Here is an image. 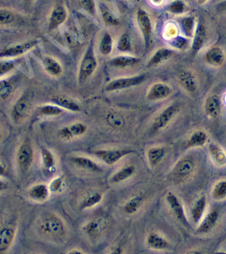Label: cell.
<instances>
[{
  "instance_id": "cell-1",
  "label": "cell",
  "mask_w": 226,
  "mask_h": 254,
  "mask_svg": "<svg viewBox=\"0 0 226 254\" xmlns=\"http://www.w3.org/2000/svg\"><path fill=\"white\" fill-rule=\"evenodd\" d=\"M38 229L42 235L54 240H61L66 234L64 222L56 214L47 213L40 220Z\"/></svg>"
},
{
  "instance_id": "cell-2",
  "label": "cell",
  "mask_w": 226,
  "mask_h": 254,
  "mask_svg": "<svg viewBox=\"0 0 226 254\" xmlns=\"http://www.w3.org/2000/svg\"><path fill=\"white\" fill-rule=\"evenodd\" d=\"M98 66L96 56L95 55L93 43L89 44L79 64L77 73V82L83 84L94 73Z\"/></svg>"
},
{
  "instance_id": "cell-3",
  "label": "cell",
  "mask_w": 226,
  "mask_h": 254,
  "mask_svg": "<svg viewBox=\"0 0 226 254\" xmlns=\"http://www.w3.org/2000/svg\"><path fill=\"white\" fill-rule=\"evenodd\" d=\"M32 111V102L29 94L23 93L14 102L11 109V118L16 125L27 120Z\"/></svg>"
},
{
  "instance_id": "cell-4",
  "label": "cell",
  "mask_w": 226,
  "mask_h": 254,
  "mask_svg": "<svg viewBox=\"0 0 226 254\" xmlns=\"http://www.w3.org/2000/svg\"><path fill=\"white\" fill-rule=\"evenodd\" d=\"M196 167L193 159L189 157L180 159L174 164L170 174L172 182L178 184L189 180L195 172Z\"/></svg>"
},
{
  "instance_id": "cell-5",
  "label": "cell",
  "mask_w": 226,
  "mask_h": 254,
  "mask_svg": "<svg viewBox=\"0 0 226 254\" xmlns=\"http://www.w3.org/2000/svg\"><path fill=\"white\" fill-rule=\"evenodd\" d=\"M34 160V149L29 139H25L16 151L15 162L20 172L25 174L31 168Z\"/></svg>"
},
{
  "instance_id": "cell-6",
  "label": "cell",
  "mask_w": 226,
  "mask_h": 254,
  "mask_svg": "<svg viewBox=\"0 0 226 254\" xmlns=\"http://www.w3.org/2000/svg\"><path fill=\"white\" fill-rule=\"evenodd\" d=\"M37 40H29L7 46L0 50V59H16L27 55L37 45Z\"/></svg>"
},
{
  "instance_id": "cell-7",
  "label": "cell",
  "mask_w": 226,
  "mask_h": 254,
  "mask_svg": "<svg viewBox=\"0 0 226 254\" xmlns=\"http://www.w3.org/2000/svg\"><path fill=\"white\" fill-rule=\"evenodd\" d=\"M178 111L179 108L174 104L169 105L163 109L153 121L150 128L151 133L156 134L168 127L176 116Z\"/></svg>"
},
{
  "instance_id": "cell-8",
  "label": "cell",
  "mask_w": 226,
  "mask_h": 254,
  "mask_svg": "<svg viewBox=\"0 0 226 254\" xmlns=\"http://www.w3.org/2000/svg\"><path fill=\"white\" fill-rule=\"evenodd\" d=\"M146 79V75L142 74L134 75V76L119 77L114 79L105 86V91L108 92L113 91L124 90L131 87L138 86L142 84Z\"/></svg>"
},
{
  "instance_id": "cell-9",
  "label": "cell",
  "mask_w": 226,
  "mask_h": 254,
  "mask_svg": "<svg viewBox=\"0 0 226 254\" xmlns=\"http://www.w3.org/2000/svg\"><path fill=\"white\" fill-rule=\"evenodd\" d=\"M132 152L128 149H99L93 151V154L105 164L113 166Z\"/></svg>"
},
{
  "instance_id": "cell-10",
  "label": "cell",
  "mask_w": 226,
  "mask_h": 254,
  "mask_svg": "<svg viewBox=\"0 0 226 254\" xmlns=\"http://www.w3.org/2000/svg\"><path fill=\"white\" fill-rule=\"evenodd\" d=\"M136 21L144 38L145 47L148 49L152 32V19L146 10L138 8L136 11Z\"/></svg>"
},
{
  "instance_id": "cell-11",
  "label": "cell",
  "mask_w": 226,
  "mask_h": 254,
  "mask_svg": "<svg viewBox=\"0 0 226 254\" xmlns=\"http://www.w3.org/2000/svg\"><path fill=\"white\" fill-rule=\"evenodd\" d=\"M177 79L182 88L189 94L194 95L198 90V81L196 73L190 69L178 71Z\"/></svg>"
},
{
  "instance_id": "cell-12",
  "label": "cell",
  "mask_w": 226,
  "mask_h": 254,
  "mask_svg": "<svg viewBox=\"0 0 226 254\" xmlns=\"http://www.w3.org/2000/svg\"><path fill=\"white\" fill-rule=\"evenodd\" d=\"M166 200L169 208L176 219L180 223L184 224V226H188V222L185 211H184V206L178 196L173 192H169L166 194Z\"/></svg>"
},
{
  "instance_id": "cell-13",
  "label": "cell",
  "mask_w": 226,
  "mask_h": 254,
  "mask_svg": "<svg viewBox=\"0 0 226 254\" xmlns=\"http://www.w3.org/2000/svg\"><path fill=\"white\" fill-rule=\"evenodd\" d=\"M172 89L168 83L156 82L153 83L148 89L146 98L150 101L164 100L172 94Z\"/></svg>"
},
{
  "instance_id": "cell-14",
  "label": "cell",
  "mask_w": 226,
  "mask_h": 254,
  "mask_svg": "<svg viewBox=\"0 0 226 254\" xmlns=\"http://www.w3.org/2000/svg\"><path fill=\"white\" fill-rule=\"evenodd\" d=\"M16 232L15 224H6L0 227V254L5 253L13 245Z\"/></svg>"
},
{
  "instance_id": "cell-15",
  "label": "cell",
  "mask_w": 226,
  "mask_h": 254,
  "mask_svg": "<svg viewBox=\"0 0 226 254\" xmlns=\"http://www.w3.org/2000/svg\"><path fill=\"white\" fill-rule=\"evenodd\" d=\"M206 64L213 67H220L225 64L226 55L225 52L219 46H213L206 51L204 55Z\"/></svg>"
},
{
  "instance_id": "cell-16",
  "label": "cell",
  "mask_w": 226,
  "mask_h": 254,
  "mask_svg": "<svg viewBox=\"0 0 226 254\" xmlns=\"http://www.w3.org/2000/svg\"><path fill=\"white\" fill-rule=\"evenodd\" d=\"M68 13L63 4L57 3L54 6L49 17L48 27L50 31L56 29L66 21Z\"/></svg>"
},
{
  "instance_id": "cell-17",
  "label": "cell",
  "mask_w": 226,
  "mask_h": 254,
  "mask_svg": "<svg viewBox=\"0 0 226 254\" xmlns=\"http://www.w3.org/2000/svg\"><path fill=\"white\" fill-rule=\"evenodd\" d=\"M87 130V125L81 122L73 123L72 124L60 128L58 136L62 140L69 141L76 137L83 136Z\"/></svg>"
},
{
  "instance_id": "cell-18",
  "label": "cell",
  "mask_w": 226,
  "mask_h": 254,
  "mask_svg": "<svg viewBox=\"0 0 226 254\" xmlns=\"http://www.w3.org/2000/svg\"><path fill=\"white\" fill-rule=\"evenodd\" d=\"M107 222L103 218H95L83 226V232L91 240H97L106 229Z\"/></svg>"
},
{
  "instance_id": "cell-19",
  "label": "cell",
  "mask_w": 226,
  "mask_h": 254,
  "mask_svg": "<svg viewBox=\"0 0 226 254\" xmlns=\"http://www.w3.org/2000/svg\"><path fill=\"white\" fill-rule=\"evenodd\" d=\"M204 112L208 118L214 119L220 116L222 111V101L219 95H208L204 105Z\"/></svg>"
},
{
  "instance_id": "cell-20",
  "label": "cell",
  "mask_w": 226,
  "mask_h": 254,
  "mask_svg": "<svg viewBox=\"0 0 226 254\" xmlns=\"http://www.w3.org/2000/svg\"><path fill=\"white\" fill-rule=\"evenodd\" d=\"M207 32L205 24L202 21H198L192 36V51L194 54L198 53L203 48L206 41Z\"/></svg>"
},
{
  "instance_id": "cell-21",
  "label": "cell",
  "mask_w": 226,
  "mask_h": 254,
  "mask_svg": "<svg viewBox=\"0 0 226 254\" xmlns=\"http://www.w3.org/2000/svg\"><path fill=\"white\" fill-rule=\"evenodd\" d=\"M51 190L49 186L45 184L33 185L27 190V195L31 200L37 202L47 201L50 197Z\"/></svg>"
},
{
  "instance_id": "cell-22",
  "label": "cell",
  "mask_w": 226,
  "mask_h": 254,
  "mask_svg": "<svg viewBox=\"0 0 226 254\" xmlns=\"http://www.w3.org/2000/svg\"><path fill=\"white\" fill-rule=\"evenodd\" d=\"M51 103L57 105L64 111L78 113L81 110L80 105L76 101L65 95H54L52 97Z\"/></svg>"
},
{
  "instance_id": "cell-23",
  "label": "cell",
  "mask_w": 226,
  "mask_h": 254,
  "mask_svg": "<svg viewBox=\"0 0 226 254\" xmlns=\"http://www.w3.org/2000/svg\"><path fill=\"white\" fill-rule=\"evenodd\" d=\"M70 162L81 170L90 172H101L102 169L91 158L83 156H73L70 158Z\"/></svg>"
},
{
  "instance_id": "cell-24",
  "label": "cell",
  "mask_w": 226,
  "mask_h": 254,
  "mask_svg": "<svg viewBox=\"0 0 226 254\" xmlns=\"http://www.w3.org/2000/svg\"><path fill=\"white\" fill-rule=\"evenodd\" d=\"M146 244L151 250L162 251L170 248V242L162 234L151 232L147 236Z\"/></svg>"
},
{
  "instance_id": "cell-25",
  "label": "cell",
  "mask_w": 226,
  "mask_h": 254,
  "mask_svg": "<svg viewBox=\"0 0 226 254\" xmlns=\"http://www.w3.org/2000/svg\"><path fill=\"white\" fill-rule=\"evenodd\" d=\"M219 220V212L216 209L212 210L198 224L196 232L198 234L208 233L211 231Z\"/></svg>"
},
{
  "instance_id": "cell-26",
  "label": "cell",
  "mask_w": 226,
  "mask_h": 254,
  "mask_svg": "<svg viewBox=\"0 0 226 254\" xmlns=\"http://www.w3.org/2000/svg\"><path fill=\"white\" fill-rule=\"evenodd\" d=\"M208 153L216 166L223 168L226 166V152L219 144L210 143L208 146Z\"/></svg>"
},
{
  "instance_id": "cell-27",
  "label": "cell",
  "mask_w": 226,
  "mask_h": 254,
  "mask_svg": "<svg viewBox=\"0 0 226 254\" xmlns=\"http://www.w3.org/2000/svg\"><path fill=\"white\" fill-rule=\"evenodd\" d=\"M174 52L168 48H160L155 52L147 63V67H156L169 61L173 55Z\"/></svg>"
},
{
  "instance_id": "cell-28",
  "label": "cell",
  "mask_w": 226,
  "mask_h": 254,
  "mask_svg": "<svg viewBox=\"0 0 226 254\" xmlns=\"http://www.w3.org/2000/svg\"><path fill=\"white\" fill-rule=\"evenodd\" d=\"M167 149L164 146H154L147 152V160L151 168H156L166 156Z\"/></svg>"
},
{
  "instance_id": "cell-29",
  "label": "cell",
  "mask_w": 226,
  "mask_h": 254,
  "mask_svg": "<svg viewBox=\"0 0 226 254\" xmlns=\"http://www.w3.org/2000/svg\"><path fill=\"white\" fill-rule=\"evenodd\" d=\"M43 68L46 72L53 77H58L63 72V67L55 58L46 56L43 60Z\"/></svg>"
},
{
  "instance_id": "cell-30",
  "label": "cell",
  "mask_w": 226,
  "mask_h": 254,
  "mask_svg": "<svg viewBox=\"0 0 226 254\" xmlns=\"http://www.w3.org/2000/svg\"><path fill=\"white\" fill-rule=\"evenodd\" d=\"M140 60L138 58L131 57V56H117L113 58L109 61V64L116 68H127L134 66L140 63Z\"/></svg>"
},
{
  "instance_id": "cell-31",
  "label": "cell",
  "mask_w": 226,
  "mask_h": 254,
  "mask_svg": "<svg viewBox=\"0 0 226 254\" xmlns=\"http://www.w3.org/2000/svg\"><path fill=\"white\" fill-rule=\"evenodd\" d=\"M207 206V198L206 196H200L192 206L190 216L193 223L198 224L201 221Z\"/></svg>"
},
{
  "instance_id": "cell-32",
  "label": "cell",
  "mask_w": 226,
  "mask_h": 254,
  "mask_svg": "<svg viewBox=\"0 0 226 254\" xmlns=\"http://www.w3.org/2000/svg\"><path fill=\"white\" fill-rule=\"evenodd\" d=\"M145 201V196L144 194L138 193L129 198L124 206H123V211L124 213L132 215L136 214L142 207Z\"/></svg>"
},
{
  "instance_id": "cell-33",
  "label": "cell",
  "mask_w": 226,
  "mask_h": 254,
  "mask_svg": "<svg viewBox=\"0 0 226 254\" xmlns=\"http://www.w3.org/2000/svg\"><path fill=\"white\" fill-rule=\"evenodd\" d=\"M208 133L203 130H196L190 135L186 141V145L188 148H200L203 147L208 142Z\"/></svg>"
},
{
  "instance_id": "cell-34",
  "label": "cell",
  "mask_w": 226,
  "mask_h": 254,
  "mask_svg": "<svg viewBox=\"0 0 226 254\" xmlns=\"http://www.w3.org/2000/svg\"><path fill=\"white\" fill-rule=\"evenodd\" d=\"M41 164L43 170L47 174H53L56 171V160L53 153L48 148H41Z\"/></svg>"
},
{
  "instance_id": "cell-35",
  "label": "cell",
  "mask_w": 226,
  "mask_h": 254,
  "mask_svg": "<svg viewBox=\"0 0 226 254\" xmlns=\"http://www.w3.org/2000/svg\"><path fill=\"white\" fill-rule=\"evenodd\" d=\"M136 168L132 165H127L115 172L110 178V182L114 184H120L128 180L134 174Z\"/></svg>"
},
{
  "instance_id": "cell-36",
  "label": "cell",
  "mask_w": 226,
  "mask_h": 254,
  "mask_svg": "<svg viewBox=\"0 0 226 254\" xmlns=\"http://www.w3.org/2000/svg\"><path fill=\"white\" fill-rule=\"evenodd\" d=\"M15 91V83L7 76L0 78V100L7 101Z\"/></svg>"
},
{
  "instance_id": "cell-37",
  "label": "cell",
  "mask_w": 226,
  "mask_h": 254,
  "mask_svg": "<svg viewBox=\"0 0 226 254\" xmlns=\"http://www.w3.org/2000/svg\"><path fill=\"white\" fill-rule=\"evenodd\" d=\"M107 126L113 129L122 128L124 126L125 120L122 115L116 111H109L105 117Z\"/></svg>"
},
{
  "instance_id": "cell-38",
  "label": "cell",
  "mask_w": 226,
  "mask_h": 254,
  "mask_svg": "<svg viewBox=\"0 0 226 254\" xmlns=\"http://www.w3.org/2000/svg\"><path fill=\"white\" fill-rule=\"evenodd\" d=\"M103 200V194L99 192H93L87 194L81 201L80 210L89 209L100 203Z\"/></svg>"
},
{
  "instance_id": "cell-39",
  "label": "cell",
  "mask_w": 226,
  "mask_h": 254,
  "mask_svg": "<svg viewBox=\"0 0 226 254\" xmlns=\"http://www.w3.org/2000/svg\"><path fill=\"white\" fill-rule=\"evenodd\" d=\"M114 45L112 35L109 32H105L99 42V50L100 53L105 57H107L112 53Z\"/></svg>"
},
{
  "instance_id": "cell-40",
  "label": "cell",
  "mask_w": 226,
  "mask_h": 254,
  "mask_svg": "<svg viewBox=\"0 0 226 254\" xmlns=\"http://www.w3.org/2000/svg\"><path fill=\"white\" fill-rule=\"evenodd\" d=\"M39 115L43 117H57L62 114L63 109L54 104V103H46L40 105L37 108Z\"/></svg>"
},
{
  "instance_id": "cell-41",
  "label": "cell",
  "mask_w": 226,
  "mask_h": 254,
  "mask_svg": "<svg viewBox=\"0 0 226 254\" xmlns=\"http://www.w3.org/2000/svg\"><path fill=\"white\" fill-rule=\"evenodd\" d=\"M17 15L13 10L7 7H0V27H10L15 23Z\"/></svg>"
},
{
  "instance_id": "cell-42",
  "label": "cell",
  "mask_w": 226,
  "mask_h": 254,
  "mask_svg": "<svg viewBox=\"0 0 226 254\" xmlns=\"http://www.w3.org/2000/svg\"><path fill=\"white\" fill-rule=\"evenodd\" d=\"M211 196L214 200L222 201L226 198V180L216 182L211 190Z\"/></svg>"
},
{
  "instance_id": "cell-43",
  "label": "cell",
  "mask_w": 226,
  "mask_h": 254,
  "mask_svg": "<svg viewBox=\"0 0 226 254\" xmlns=\"http://www.w3.org/2000/svg\"><path fill=\"white\" fill-rule=\"evenodd\" d=\"M17 64L15 59H0V78L11 74L15 70Z\"/></svg>"
},
{
  "instance_id": "cell-44",
  "label": "cell",
  "mask_w": 226,
  "mask_h": 254,
  "mask_svg": "<svg viewBox=\"0 0 226 254\" xmlns=\"http://www.w3.org/2000/svg\"><path fill=\"white\" fill-rule=\"evenodd\" d=\"M196 25L195 18L193 16L184 17L181 19L182 31L186 37H192Z\"/></svg>"
},
{
  "instance_id": "cell-45",
  "label": "cell",
  "mask_w": 226,
  "mask_h": 254,
  "mask_svg": "<svg viewBox=\"0 0 226 254\" xmlns=\"http://www.w3.org/2000/svg\"><path fill=\"white\" fill-rule=\"evenodd\" d=\"M167 10L173 15H182L187 11V5L182 0H173L169 4Z\"/></svg>"
},
{
  "instance_id": "cell-46",
  "label": "cell",
  "mask_w": 226,
  "mask_h": 254,
  "mask_svg": "<svg viewBox=\"0 0 226 254\" xmlns=\"http://www.w3.org/2000/svg\"><path fill=\"white\" fill-rule=\"evenodd\" d=\"M99 9L102 16L103 21L108 26H116L118 25L119 22L118 19L114 17L109 9H107L106 7H105L103 5H99Z\"/></svg>"
},
{
  "instance_id": "cell-47",
  "label": "cell",
  "mask_w": 226,
  "mask_h": 254,
  "mask_svg": "<svg viewBox=\"0 0 226 254\" xmlns=\"http://www.w3.org/2000/svg\"><path fill=\"white\" fill-rule=\"evenodd\" d=\"M117 49L122 53H128L132 50V43L128 34H122L117 44Z\"/></svg>"
},
{
  "instance_id": "cell-48",
  "label": "cell",
  "mask_w": 226,
  "mask_h": 254,
  "mask_svg": "<svg viewBox=\"0 0 226 254\" xmlns=\"http://www.w3.org/2000/svg\"><path fill=\"white\" fill-rule=\"evenodd\" d=\"M77 2L80 7L87 13L94 17L96 16L97 6L95 0H77Z\"/></svg>"
},
{
  "instance_id": "cell-49",
  "label": "cell",
  "mask_w": 226,
  "mask_h": 254,
  "mask_svg": "<svg viewBox=\"0 0 226 254\" xmlns=\"http://www.w3.org/2000/svg\"><path fill=\"white\" fill-rule=\"evenodd\" d=\"M63 186V180L60 176L56 177V178L52 180L49 186L51 192H60L62 190Z\"/></svg>"
},
{
  "instance_id": "cell-50",
  "label": "cell",
  "mask_w": 226,
  "mask_h": 254,
  "mask_svg": "<svg viewBox=\"0 0 226 254\" xmlns=\"http://www.w3.org/2000/svg\"><path fill=\"white\" fill-rule=\"evenodd\" d=\"M172 43L173 47L179 49V48L183 47L185 45V39L180 37H174L172 39Z\"/></svg>"
},
{
  "instance_id": "cell-51",
  "label": "cell",
  "mask_w": 226,
  "mask_h": 254,
  "mask_svg": "<svg viewBox=\"0 0 226 254\" xmlns=\"http://www.w3.org/2000/svg\"><path fill=\"white\" fill-rule=\"evenodd\" d=\"M216 10L220 13H226V0L220 1L216 5Z\"/></svg>"
},
{
  "instance_id": "cell-52",
  "label": "cell",
  "mask_w": 226,
  "mask_h": 254,
  "mask_svg": "<svg viewBox=\"0 0 226 254\" xmlns=\"http://www.w3.org/2000/svg\"><path fill=\"white\" fill-rule=\"evenodd\" d=\"M7 168L4 163L0 161V178L5 177L7 175Z\"/></svg>"
},
{
  "instance_id": "cell-53",
  "label": "cell",
  "mask_w": 226,
  "mask_h": 254,
  "mask_svg": "<svg viewBox=\"0 0 226 254\" xmlns=\"http://www.w3.org/2000/svg\"><path fill=\"white\" fill-rule=\"evenodd\" d=\"M123 249L120 247V246H113L111 249V251L109 253L111 254H122L123 253Z\"/></svg>"
},
{
  "instance_id": "cell-54",
  "label": "cell",
  "mask_w": 226,
  "mask_h": 254,
  "mask_svg": "<svg viewBox=\"0 0 226 254\" xmlns=\"http://www.w3.org/2000/svg\"><path fill=\"white\" fill-rule=\"evenodd\" d=\"M8 185L5 181L0 179V192L4 191L7 190Z\"/></svg>"
},
{
  "instance_id": "cell-55",
  "label": "cell",
  "mask_w": 226,
  "mask_h": 254,
  "mask_svg": "<svg viewBox=\"0 0 226 254\" xmlns=\"http://www.w3.org/2000/svg\"><path fill=\"white\" fill-rule=\"evenodd\" d=\"M151 3L155 6H161L164 5L166 0H150Z\"/></svg>"
},
{
  "instance_id": "cell-56",
  "label": "cell",
  "mask_w": 226,
  "mask_h": 254,
  "mask_svg": "<svg viewBox=\"0 0 226 254\" xmlns=\"http://www.w3.org/2000/svg\"><path fill=\"white\" fill-rule=\"evenodd\" d=\"M68 254H83L84 252L82 251V250H80L79 249H72L70 250V251H69L67 252Z\"/></svg>"
},
{
  "instance_id": "cell-57",
  "label": "cell",
  "mask_w": 226,
  "mask_h": 254,
  "mask_svg": "<svg viewBox=\"0 0 226 254\" xmlns=\"http://www.w3.org/2000/svg\"><path fill=\"white\" fill-rule=\"evenodd\" d=\"M209 1V0H196V2L198 5H203L204 4L207 3V2Z\"/></svg>"
},
{
  "instance_id": "cell-58",
  "label": "cell",
  "mask_w": 226,
  "mask_h": 254,
  "mask_svg": "<svg viewBox=\"0 0 226 254\" xmlns=\"http://www.w3.org/2000/svg\"><path fill=\"white\" fill-rule=\"evenodd\" d=\"M3 130H2L1 126H0V141L3 139Z\"/></svg>"
},
{
  "instance_id": "cell-59",
  "label": "cell",
  "mask_w": 226,
  "mask_h": 254,
  "mask_svg": "<svg viewBox=\"0 0 226 254\" xmlns=\"http://www.w3.org/2000/svg\"><path fill=\"white\" fill-rule=\"evenodd\" d=\"M22 1L25 2V3H33L34 1H35V0H22Z\"/></svg>"
}]
</instances>
